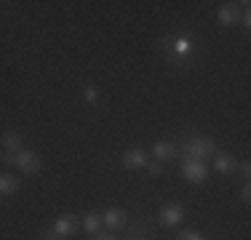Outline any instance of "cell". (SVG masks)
<instances>
[{
  "mask_svg": "<svg viewBox=\"0 0 251 240\" xmlns=\"http://www.w3.org/2000/svg\"><path fill=\"white\" fill-rule=\"evenodd\" d=\"M158 219H160V224H163V227H176L179 221L184 219V208L179 206V203H169V206L160 208Z\"/></svg>",
  "mask_w": 251,
  "mask_h": 240,
  "instance_id": "obj_5",
  "label": "cell"
},
{
  "mask_svg": "<svg viewBox=\"0 0 251 240\" xmlns=\"http://www.w3.org/2000/svg\"><path fill=\"white\" fill-rule=\"evenodd\" d=\"M214 152H217V144H214V139H206V136H195V139L182 144V155L193 160H206Z\"/></svg>",
  "mask_w": 251,
  "mask_h": 240,
  "instance_id": "obj_1",
  "label": "cell"
},
{
  "mask_svg": "<svg viewBox=\"0 0 251 240\" xmlns=\"http://www.w3.org/2000/svg\"><path fill=\"white\" fill-rule=\"evenodd\" d=\"M3 149H5V152H11V155H19L22 149H25V147H22V134H19V131H5V134H3Z\"/></svg>",
  "mask_w": 251,
  "mask_h": 240,
  "instance_id": "obj_10",
  "label": "cell"
},
{
  "mask_svg": "<svg viewBox=\"0 0 251 240\" xmlns=\"http://www.w3.org/2000/svg\"><path fill=\"white\" fill-rule=\"evenodd\" d=\"M128 240H145V238H142V235H136V238H128Z\"/></svg>",
  "mask_w": 251,
  "mask_h": 240,
  "instance_id": "obj_23",
  "label": "cell"
},
{
  "mask_svg": "<svg viewBox=\"0 0 251 240\" xmlns=\"http://www.w3.org/2000/svg\"><path fill=\"white\" fill-rule=\"evenodd\" d=\"M53 230H56V235L59 238H73L77 230H80V219L77 216H73V214H62L56 219V224H53Z\"/></svg>",
  "mask_w": 251,
  "mask_h": 240,
  "instance_id": "obj_3",
  "label": "cell"
},
{
  "mask_svg": "<svg viewBox=\"0 0 251 240\" xmlns=\"http://www.w3.org/2000/svg\"><path fill=\"white\" fill-rule=\"evenodd\" d=\"M241 8L243 3H222L217 11V19L222 24H238L241 22Z\"/></svg>",
  "mask_w": 251,
  "mask_h": 240,
  "instance_id": "obj_8",
  "label": "cell"
},
{
  "mask_svg": "<svg viewBox=\"0 0 251 240\" xmlns=\"http://www.w3.org/2000/svg\"><path fill=\"white\" fill-rule=\"evenodd\" d=\"M94 240H118V238L110 235V232H99V235H94Z\"/></svg>",
  "mask_w": 251,
  "mask_h": 240,
  "instance_id": "obj_21",
  "label": "cell"
},
{
  "mask_svg": "<svg viewBox=\"0 0 251 240\" xmlns=\"http://www.w3.org/2000/svg\"><path fill=\"white\" fill-rule=\"evenodd\" d=\"M3 160H5L8 166H16V155H11V152H5V155H3Z\"/></svg>",
  "mask_w": 251,
  "mask_h": 240,
  "instance_id": "obj_22",
  "label": "cell"
},
{
  "mask_svg": "<svg viewBox=\"0 0 251 240\" xmlns=\"http://www.w3.org/2000/svg\"><path fill=\"white\" fill-rule=\"evenodd\" d=\"M147 152L142 147H134V149H126L123 152V166L128 168V171H136V168H145L147 166Z\"/></svg>",
  "mask_w": 251,
  "mask_h": 240,
  "instance_id": "obj_6",
  "label": "cell"
},
{
  "mask_svg": "<svg viewBox=\"0 0 251 240\" xmlns=\"http://www.w3.org/2000/svg\"><path fill=\"white\" fill-rule=\"evenodd\" d=\"M99 224H101V214H86L83 216V227H86V232H94V235H97Z\"/></svg>",
  "mask_w": 251,
  "mask_h": 240,
  "instance_id": "obj_14",
  "label": "cell"
},
{
  "mask_svg": "<svg viewBox=\"0 0 251 240\" xmlns=\"http://www.w3.org/2000/svg\"><path fill=\"white\" fill-rule=\"evenodd\" d=\"M19 190V179L11 173H0V195H14Z\"/></svg>",
  "mask_w": 251,
  "mask_h": 240,
  "instance_id": "obj_13",
  "label": "cell"
},
{
  "mask_svg": "<svg viewBox=\"0 0 251 240\" xmlns=\"http://www.w3.org/2000/svg\"><path fill=\"white\" fill-rule=\"evenodd\" d=\"M214 168H217L219 173H232L238 168V160H235V155H230V152H222V155H217V160H214Z\"/></svg>",
  "mask_w": 251,
  "mask_h": 240,
  "instance_id": "obj_11",
  "label": "cell"
},
{
  "mask_svg": "<svg viewBox=\"0 0 251 240\" xmlns=\"http://www.w3.org/2000/svg\"><path fill=\"white\" fill-rule=\"evenodd\" d=\"M152 155H155V160L166 163V160H174L179 155V147H176V144H171V142H155L152 144Z\"/></svg>",
  "mask_w": 251,
  "mask_h": 240,
  "instance_id": "obj_9",
  "label": "cell"
},
{
  "mask_svg": "<svg viewBox=\"0 0 251 240\" xmlns=\"http://www.w3.org/2000/svg\"><path fill=\"white\" fill-rule=\"evenodd\" d=\"M179 240H206L198 230H182L179 232Z\"/></svg>",
  "mask_w": 251,
  "mask_h": 240,
  "instance_id": "obj_16",
  "label": "cell"
},
{
  "mask_svg": "<svg viewBox=\"0 0 251 240\" xmlns=\"http://www.w3.org/2000/svg\"><path fill=\"white\" fill-rule=\"evenodd\" d=\"M101 224H107L110 230H121V227L128 224V214H126L123 208H107V211L101 214Z\"/></svg>",
  "mask_w": 251,
  "mask_h": 240,
  "instance_id": "obj_7",
  "label": "cell"
},
{
  "mask_svg": "<svg viewBox=\"0 0 251 240\" xmlns=\"http://www.w3.org/2000/svg\"><path fill=\"white\" fill-rule=\"evenodd\" d=\"M241 200H243V203L251 200V187H249V184H243V187H241Z\"/></svg>",
  "mask_w": 251,
  "mask_h": 240,
  "instance_id": "obj_20",
  "label": "cell"
},
{
  "mask_svg": "<svg viewBox=\"0 0 251 240\" xmlns=\"http://www.w3.org/2000/svg\"><path fill=\"white\" fill-rule=\"evenodd\" d=\"M238 171H241V176H251V163H249V160H243V163L241 166H238Z\"/></svg>",
  "mask_w": 251,
  "mask_h": 240,
  "instance_id": "obj_19",
  "label": "cell"
},
{
  "mask_svg": "<svg viewBox=\"0 0 251 240\" xmlns=\"http://www.w3.org/2000/svg\"><path fill=\"white\" fill-rule=\"evenodd\" d=\"M182 176L187 179L190 184H203L206 182V176H208V168L203 160H193V158H184V163H182Z\"/></svg>",
  "mask_w": 251,
  "mask_h": 240,
  "instance_id": "obj_2",
  "label": "cell"
},
{
  "mask_svg": "<svg viewBox=\"0 0 251 240\" xmlns=\"http://www.w3.org/2000/svg\"><path fill=\"white\" fill-rule=\"evenodd\" d=\"M169 59H179V56H190V53H193V43H190V40H174V43H171V48L169 51Z\"/></svg>",
  "mask_w": 251,
  "mask_h": 240,
  "instance_id": "obj_12",
  "label": "cell"
},
{
  "mask_svg": "<svg viewBox=\"0 0 251 240\" xmlns=\"http://www.w3.org/2000/svg\"><path fill=\"white\" fill-rule=\"evenodd\" d=\"M147 171H150V176H160V173H163V163H160V160H147Z\"/></svg>",
  "mask_w": 251,
  "mask_h": 240,
  "instance_id": "obj_15",
  "label": "cell"
},
{
  "mask_svg": "<svg viewBox=\"0 0 251 240\" xmlns=\"http://www.w3.org/2000/svg\"><path fill=\"white\" fill-rule=\"evenodd\" d=\"M40 158L38 152H32V149H22L19 155H16V168H19L22 173H38L40 171Z\"/></svg>",
  "mask_w": 251,
  "mask_h": 240,
  "instance_id": "obj_4",
  "label": "cell"
},
{
  "mask_svg": "<svg viewBox=\"0 0 251 240\" xmlns=\"http://www.w3.org/2000/svg\"><path fill=\"white\" fill-rule=\"evenodd\" d=\"M97 88H94V86H83V99H86V101H91V104H94V101H97Z\"/></svg>",
  "mask_w": 251,
  "mask_h": 240,
  "instance_id": "obj_17",
  "label": "cell"
},
{
  "mask_svg": "<svg viewBox=\"0 0 251 240\" xmlns=\"http://www.w3.org/2000/svg\"><path fill=\"white\" fill-rule=\"evenodd\" d=\"M40 240H62L56 235V230H53V227H46L43 232H40Z\"/></svg>",
  "mask_w": 251,
  "mask_h": 240,
  "instance_id": "obj_18",
  "label": "cell"
}]
</instances>
